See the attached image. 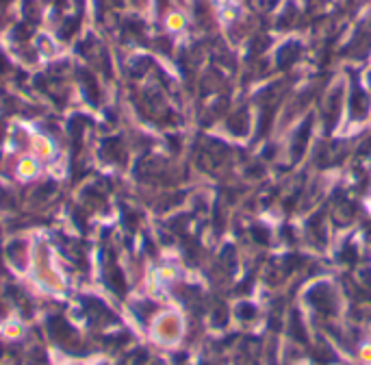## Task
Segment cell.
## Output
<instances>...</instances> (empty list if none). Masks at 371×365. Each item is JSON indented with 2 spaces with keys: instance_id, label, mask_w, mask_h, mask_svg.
<instances>
[{
  "instance_id": "cell-5",
  "label": "cell",
  "mask_w": 371,
  "mask_h": 365,
  "mask_svg": "<svg viewBox=\"0 0 371 365\" xmlns=\"http://www.w3.org/2000/svg\"><path fill=\"white\" fill-rule=\"evenodd\" d=\"M167 26H169V28H178V26H183V18H180V16H169Z\"/></svg>"
},
{
  "instance_id": "cell-4",
  "label": "cell",
  "mask_w": 371,
  "mask_h": 365,
  "mask_svg": "<svg viewBox=\"0 0 371 365\" xmlns=\"http://www.w3.org/2000/svg\"><path fill=\"white\" fill-rule=\"evenodd\" d=\"M4 333H7L9 337H20L22 328H20V324H9V326H4Z\"/></svg>"
},
{
  "instance_id": "cell-1",
  "label": "cell",
  "mask_w": 371,
  "mask_h": 365,
  "mask_svg": "<svg viewBox=\"0 0 371 365\" xmlns=\"http://www.w3.org/2000/svg\"><path fill=\"white\" fill-rule=\"evenodd\" d=\"M28 152L42 163H54L59 157V146L52 137L35 131L28 135Z\"/></svg>"
},
{
  "instance_id": "cell-3",
  "label": "cell",
  "mask_w": 371,
  "mask_h": 365,
  "mask_svg": "<svg viewBox=\"0 0 371 365\" xmlns=\"http://www.w3.org/2000/svg\"><path fill=\"white\" fill-rule=\"evenodd\" d=\"M37 50H39V54L42 57H57V52H59V46L54 44V39L52 37H48V35H39V39H37Z\"/></svg>"
},
{
  "instance_id": "cell-2",
  "label": "cell",
  "mask_w": 371,
  "mask_h": 365,
  "mask_svg": "<svg viewBox=\"0 0 371 365\" xmlns=\"http://www.w3.org/2000/svg\"><path fill=\"white\" fill-rule=\"evenodd\" d=\"M44 172V163L39 159H35L31 152L22 154L18 157V163H16V178L20 183H31V181H37Z\"/></svg>"
}]
</instances>
